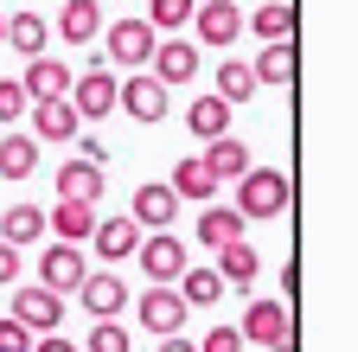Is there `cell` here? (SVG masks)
<instances>
[{"instance_id":"cell-1","label":"cell","mask_w":358,"mask_h":352,"mask_svg":"<svg viewBox=\"0 0 358 352\" xmlns=\"http://www.w3.org/2000/svg\"><path fill=\"white\" fill-rule=\"evenodd\" d=\"M288 199H294V180L282 167H250L243 180H237V218H282L288 211Z\"/></svg>"},{"instance_id":"cell-2","label":"cell","mask_w":358,"mask_h":352,"mask_svg":"<svg viewBox=\"0 0 358 352\" xmlns=\"http://www.w3.org/2000/svg\"><path fill=\"white\" fill-rule=\"evenodd\" d=\"M13 321L26 333H58L64 327V295H52L45 282H13Z\"/></svg>"},{"instance_id":"cell-3","label":"cell","mask_w":358,"mask_h":352,"mask_svg":"<svg viewBox=\"0 0 358 352\" xmlns=\"http://www.w3.org/2000/svg\"><path fill=\"white\" fill-rule=\"evenodd\" d=\"M237 333H243V339H256V346H275V352H294V346H301V339H294V321H288V307H282V301H250Z\"/></svg>"},{"instance_id":"cell-4","label":"cell","mask_w":358,"mask_h":352,"mask_svg":"<svg viewBox=\"0 0 358 352\" xmlns=\"http://www.w3.org/2000/svg\"><path fill=\"white\" fill-rule=\"evenodd\" d=\"M134 256H141V276L148 282H179V269H186V244H179L173 231H148L141 244H134Z\"/></svg>"},{"instance_id":"cell-5","label":"cell","mask_w":358,"mask_h":352,"mask_svg":"<svg viewBox=\"0 0 358 352\" xmlns=\"http://www.w3.org/2000/svg\"><path fill=\"white\" fill-rule=\"evenodd\" d=\"M77 301H83V314H90V321H122V307L134 301V288H128L115 269H96V276H83Z\"/></svg>"},{"instance_id":"cell-6","label":"cell","mask_w":358,"mask_h":352,"mask_svg":"<svg viewBox=\"0 0 358 352\" xmlns=\"http://www.w3.org/2000/svg\"><path fill=\"white\" fill-rule=\"evenodd\" d=\"M186 321H192V307L179 301V288L173 282H154V288H141V327L148 333H186Z\"/></svg>"},{"instance_id":"cell-7","label":"cell","mask_w":358,"mask_h":352,"mask_svg":"<svg viewBox=\"0 0 358 352\" xmlns=\"http://www.w3.org/2000/svg\"><path fill=\"white\" fill-rule=\"evenodd\" d=\"M64 103L77 109V122H103V115L115 109V77L90 64L83 77H71V90H64Z\"/></svg>"},{"instance_id":"cell-8","label":"cell","mask_w":358,"mask_h":352,"mask_svg":"<svg viewBox=\"0 0 358 352\" xmlns=\"http://www.w3.org/2000/svg\"><path fill=\"white\" fill-rule=\"evenodd\" d=\"M115 109H128L134 122H166V83L148 77V71H134L115 83Z\"/></svg>"},{"instance_id":"cell-9","label":"cell","mask_w":358,"mask_h":352,"mask_svg":"<svg viewBox=\"0 0 358 352\" xmlns=\"http://www.w3.org/2000/svg\"><path fill=\"white\" fill-rule=\"evenodd\" d=\"M243 32V13L231 0H199L192 7V45H237Z\"/></svg>"},{"instance_id":"cell-10","label":"cell","mask_w":358,"mask_h":352,"mask_svg":"<svg viewBox=\"0 0 358 352\" xmlns=\"http://www.w3.org/2000/svg\"><path fill=\"white\" fill-rule=\"evenodd\" d=\"M154 45H160V32H154L148 20H122V26H109V58H115L122 71H148Z\"/></svg>"},{"instance_id":"cell-11","label":"cell","mask_w":358,"mask_h":352,"mask_svg":"<svg viewBox=\"0 0 358 352\" xmlns=\"http://www.w3.org/2000/svg\"><path fill=\"white\" fill-rule=\"evenodd\" d=\"M83 276H90V262H83V250L77 244H52L38 256V282L52 288V295H77L83 288Z\"/></svg>"},{"instance_id":"cell-12","label":"cell","mask_w":358,"mask_h":352,"mask_svg":"<svg viewBox=\"0 0 358 352\" xmlns=\"http://www.w3.org/2000/svg\"><path fill=\"white\" fill-rule=\"evenodd\" d=\"M128 218H134V225H148V231H173V218H179L173 186H166V180H141V186H134V199H128Z\"/></svg>"},{"instance_id":"cell-13","label":"cell","mask_w":358,"mask_h":352,"mask_svg":"<svg viewBox=\"0 0 358 352\" xmlns=\"http://www.w3.org/2000/svg\"><path fill=\"white\" fill-rule=\"evenodd\" d=\"M148 77H160L166 90H173V83H192L199 77V45H192V38H160L154 58H148Z\"/></svg>"},{"instance_id":"cell-14","label":"cell","mask_w":358,"mask_h":352,"mask_svg":"<svg viewBox=\"0 0 358 352\" xmlns=\"http://www.w3.org/2000/svg\"><path fill=\"white\" fill-rule=\"evenodd\" d=\"M26 115L38 128V141H77L83 135V122H77V109L64 97H38V103H26Z\"/></svg>"},{"instance_id":"cell-15","label":"cell","mask_w":358,"mask_h":352,"mask_svg":"<svg viewBox=\"0 0 358 352\" xmlns=\"http://www.w3.org/2000/svg\"><path fill=\"white\" fill-rule=\"evenodd\" d=\"M166 186H173V199H179V205H186V199H192V205H211L224 180H217V173H211L205 160H192V154H186V160H179V167L166 173Z\"/></svg>"},{"instance_id":"cell-16","label":"cell","mask_w":358,"mask_h":352,"mask_svg":"<svg viewBox=\"0 0 358 352\" xmlns=\"http://www.w3.org/2000/svg\"><path fill=\"white\" fill-rule=\"evenodd\" d=\"M45 231H58V244H83L90 231H96V205H83V199H58L52 211H45Z\"/></svg>"},{"instance_id":"cell-17","label":"cell","mask_w":358,"mask_h":352,"mask_svg":"<svg viewBox=\"0 0 358 352\" xmlns=\"http://www.w3.org/2000/svg\"><path fill=\"white\" fill-rule=\"evenodd\" d=\"M52 32L64 38V45H90V38L103 32V7L96 0H64V13L52 20Z\"/></svg>"},{"instance_id":"cell-18","label":"cell","mask_w":358,"mask_h":352,"mask_svg":"<svg viewBox=\"0 0 358 352\" xmlns=\"http://www.w3.org/2000/svg\"><path fill=\"white\" fill-rule=\"evenodd\" d=\"M90 244H96L103 262H122V256H134V244H141V225H134V218H96Z\"/></svg>"},{"instance_id":"cell-19","label":"cell","mask_w":358,"mask_h":352,"mask_svg":"<svg viewBox=\"0 0 358 352\" xmlns=\"http://www.w3.org/2000/svg\"><path fill=\"white\" fill-rule=\"evenodd\" d=\"M211 269L224 276V288H250V282L262 276V256H256V244H243V237H237V244H224V250H217Z\"/></svg>"},{"instance_id":"cell-20","label":"cell","mask_w":358,"mask_h":352,"mask_svg":"<svg viewBox=\"0 0 358 352\" xmlns=\"http://www.w3.org/2000/svg\"><path fill=\"white\" fill-rule=\"evenodd\" d=\"M71 77H77V71H64L58 58H26V77H20V90H26L32 103H38V97H64V90H71Z\"/></svg>"},{"instance_id":"cell-21","label":"cell","mask_w":358,"mask_h":352,"mask_svg":"<svg viewBox=\"0 0 358 352\" xmlns=\"http://www.w3.org/2000/svg\"><path fill=\"white\" fill-rule=\"evenodd\" d=\"M58 199L103 205V167H90V160H64V167H58Z\"/></svg>"},{"instance_id":"cell-22","label":"cell","mask_w":358,"mask_h":352,"mask_svg":"<svg viewBox=\"0 0 358 352\" xmlns=\"http://www.w3.org/2000/svg\"><path fill=\"white\" fill-rule=\"evenodd\" d=\"M250 71H256V83H288V90H294V71H301L294 38H275V45H262V58H256Z\"/></svg>"},{"instance_id":"cell-23","label":"cell","mask_w":358,"mask_h":352,"mask_svg":"<svg viewBox=\"0 0 358 352\" xmlns=\"http://www.w3.org/2000/svg\"><path fill=\"white\" fill-rule=\"evenodd\" d=\"M211 173H217V180H243V173H250V148L237 141V135H217V141H205V154H199Z\"/></svg>"},{"instance_id":"cell-24","label":"cell","mask_w":358,"mask_h":352,"mask_svg":"<svg viewBox=\"0 0 358 352\" xmlns=\"http://www.w3.org/2000/svg\"><path fill=\"white\" fill-rule=\"evenodd\" d=\"M237 237H243V218L231 205H205L199 211V244L205 250H224V244H237Z\"/></svg>"},{"instance_id":"cell-25","label":"cell","mask_w":358,"mask_h":352,"mask_svg":"<svg viewBox=\"0 0 358 352\" xmlns=\"http://www.w3.org/2000/svg\"><path fill=\"white\" fill-rule=\"evenodd\" d=\"M179 301H186V307H211V301H224V276L217 269H192V262H186V269H179Z\"/></svg>"},{"instance_id":"cell-26","label":"cell","mask_w":358,"mask_h":352,"mask_svg":"<svg viewBox=\"0 0 358 352\" xmlns=\"http://www.w3.org/2000/svg\"><path fill=\"white\" fill-rule=\"evenodd\" d=\"M256 90H262V83H256V71H250L243 58H224V64H217V103L237 109V103H250Z\"/></svg>"},{"instance_id":"cell-27","label":"cell","mask_w":358,"mask_h":352,"mask_svg":"<svg viewBox=\"0 0 358 352\" xmlns=\"http://www.w3.org/2000/svg\"><path fill=\"white\" fill-rule=\"evenodd\" d=\"M186 128L199 141H217V135H231V103H217V97H199L186 109Z\"/></svg>"},{"instance_id":"cell-28","label":"cell","mask_w":358,"mask_h":352,"mask_svg":"<svg viewBox=\"0 0 358 352\" xmlns=\"http://www.w3.org/2000/svg\"><path fill=\"white\" fill-rule=\"evenodd\" d=\"M38 231H45V205H13L7 218H0V244H13V250L38 244Z\"/></svg>"},{"instance_id":"cell-29","label":"cell","mask_w":358,"mask_h":352,"mask_svg":"<svg viewBox=\"0 0 358 352\" xmlns=\"http://www.w3.org/2000/svg\"><path fill=\"white\" fill-rule=\"evenodd\" d=\"M38 173V141L32 135H7L0 141V180H32Z\"/></svg>"},{"instance_id":"cell-30","label":"cell","mask_w":358,"mask_h":352,"mask_svg":"<svg viewBox=\"0 0 358 352\" xmlns=\"http://www.w3.org/2000/svg\"><path fill=\"white\" fill-rule=\"evenodd\" d=\"M45 38H52V26H45L38 13H13V20H7V45H13L20 58H45Z\"/></svg>"},{"instance_id":"cell-31","label":"cell","mask_w":358,"mask_h":352,"mask_svg":"<svg viewBox=\"0 0 358 352\" xmlns=\"http://www.w3.org/2000/svg\"><path fill=\"white\" fill-rule=\"evenodd\" d=\"M250 32L262 38V45L294 38V7H288V0H268V7H256V13H250Z\"/></svg>"},{"instance_id":"cell-32","label":"cell","mask_w":358,"mask_h":352,"mask_svg":"<svg viewBox=\"0 0 358 352\" xmlns=\"http://www.w3.org/2000/svg\"><path fill=\"white\" fill-rule=\"evenodd\" d=\"M192 7H199V0H148V26H154V32L192 26Z\"/></svg>"},{"instance_id":"cell-33","label":"cell","mask_w":358,"mask_h":352,"mask_svg":"<svg viewBox=\"0 0 358 352\" xmlns=\"http://www.w3.org/2000/svg\"><path fill=\"white\" fill-rule=\"evenodd\" d=\"M83 352H134V333L122 327V321H96L90 327V346Z\"/></svg>"},{"instance_id":"cell-34","label":"cell","mask_w":358,"mask_h":352,"mask_svg":"<svg viewBox=\"0 0 358 352\" xmlns=\"http://www.w3.org/2000/svg\"><path fill=\"white\" fill-rule=\"evenodd\" d=\"M26 103H32V97L20 90V77H0V122H7V128H13V122L26 115Z\"/></svg>"},{"instance_id":"cell-35","label":"cell","mask_w":358,"mask_h":352,"mask_svg":"<svg viewBox=\"0 0 358 352\" xmlns=\"http://www.w3.org/2000/svg\"><path fill=\"white\" fill-rule=\"evenodd\" d=\"M192 346H199V352H243V333H237V327H211V333L192 339Z\"/></svg>"},{"instance_id":"cell-36","label":"cell","mask_w":358,"mask_h":352,"mask_svg":"<svg viewBox=\"0 0 358 352\" xmlns=\"http://www.w3.org/2000/svg\"><path fill=\"white\" fill-rule=\"evenodd\" d=\"M0 352H32V333L7 314V321H0Z\"/></svg>"},{"instance_id":"cell-37","label":"cell","mask_w":358,"mask_h":352,"mask_svg":"<svg viewBox=\"0 0 358 352\" xmlns=\"http://www.w3.org/2000/svg\"><path fill=\"white\" fill-rule=\"evenodd\" d=\"M13 282H20V250L0 244V288H13Z\"/></svg>"},{"instance_id":"cell-38","label":"cell","mask_w":358,"mask_h":352,"mask_svg":"<svg viewBox=\"0 0 358 352\" xmlns=\"http://www.w3.org/2000/svg\"><path fill=\"white\" fill-rule=\"evenodd\" d=\"M32 352H83V346H77V339H64V333H38V339H32Z\"/></svg>"},{"instance_id":"cell-39","label":"cell","mask_w":358,"mask_h":352,"mask_svg":"<svg viewBox=\"0 0 358 352\" xmlns=\"http://www.w3.org/2000/svg\"><path fill=\"white\" fill-rule=\"evenodd\" d=\"M77 160H90V167H103V160H109V148H103V141H96V135H90V141H83V154H77Z\"/></svg>"},{"instance_id":"cell-40","label":"cell","mask_w":358,"mask_h":352,"mask_svg":"<svg viewBox=\"0 0 358 352\" xmlns=\"http://www.w3.org/2000/svg\"><path fill=\"white\" fill-rule=\"evenodd\" d=\"M160 352H199V346H192L186 333H166V339H160Z\"/></svg>"},{"instance_id":"cell-41","label":"cell","mask_w":358,"mask_h":352,"mask_svg":"<svg viewBox=\"0 0 358 352\" xmlns=\"http://www.w3.org/2000/svg\"><path fill=\"white\" fill-rule=\"evenodd\" d=\"M0 45H7V13H0Z\"/></svg>"}]
</instances>
